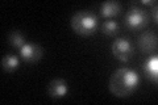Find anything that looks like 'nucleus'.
Returning a JSON list of instances; mask_svg holds the SVG:
<instances>
[{
  "label": "nucleus",
  "instance_id": "6",
  "mask_svg": "<svg viewBox=\"0 0 158 105\" xmlns=\"http://www.w3.org/2000/svg\"><path fill=\"white\" fill-rule=\"evenodd\" d=\"M23 59L28 63H36L42 57V49L36 43H25L20 49Z\"/></svg>",
  "mask_w": 158,
  "mask_h": 105
},
{
  "label": "nucleus",
  "instance_id": "9",
  "mask_svg": "<svg viewBox=\"0 0 158 105\" xmlns=\"http://www.w3.org/2000/svg\"><path fill=\"white\" fill-rule=\"evenodd\" d=\"M121 11V4L118 2H115V0H111V2H104L100 6V13L103 17H113L118 14Z\"/></svg>",
  "mask_w": 158,
  "mask_h": 105
},
{
  "label": "nucleus",
  "instance_id": "3",
  "mask_svg": "<svg viewBox=\"0 0 158 105\" xmlns=\"http://www.w3.org/2000/svg\"><path fill=\"white\" fill-rule=\"evenodd\" d=\"M149 22V16L145 9L140 7H132L125 14V24L129 29L145 28Z\"/></svg>",
  "mask_w": 158,
  "mask_h": 105
},
{
  "label": "nucleus",
  "instance_id": "13",
  "mask_svg": "<svg viewBox=\"0 0 158 105\" xmlns=\"http://www.w3.org/2000/svg\"><path fill=\"white\" fill-rule=\"evenodd\" d=\"M152 14H153V17H154V22H157V6H154V8L152 9Z\"/></svg>",
  "mask_w": 158,
  "mask_h": 105
},
{
  "label": "nucleus",
  "instance_id": "5",
  "mask_svg": "<svg viewBox=\"0 0 158 105\" xmlns=\"http://www.w3.org/2000/svg\"><path fill=\"white\" fill-rule=\"evenodd\" d=\"M157 34L154 32H144L137 39V46L145 54H150L157 49Z\"/></svg>",
  "mask_w": 158,
  "mask_h": 105
},
{
  "label": "nucleus",
  "instance_id": "1",
  "mask_svg": "<svg viewBox=\"0 0 158 105\" xmlns=\"http://www.w3.org/2000/svg\"><path fill=\"white\" fill-rule=\"evenodd\" d=\"M138 86H140V75L132 68L121 67L111 75L108 88L116 97H128L136 91Z\"/></svg>",
  "mask_w": 158,
  "mask_h": 105
},
{
  "label": "nucleus",
  "instance_id": "7",
  "mask_svg": "<svg viewBox=\"0 0 158 105\" xmlns=\"http://www.w3.org/2000/svg\"><path fill=\"white\" fill-rule=\"evenodd\" d=\"M69 91V86L63 79H54L48 86V95L53 99H61L66 96Z\"/></svg>",
  "mask_w": 158,
  "mask_h": 105
},
{
  "label": "nucleus",
  "instance_id": "4",
  "mask_svg": "<svg viewBox=\"0 0 158 105\" xmlns=\"http://www.w3.org/2000/svg\"><path fill=\"white\" fill-rule=\"evenodd\" d=\"M111 50H112L113 55H115L118 61H123V62H128L133 57V54H135L133 45L131 43L129 39H127V38L115 39L111 46Z\"/></svg>",
  "mask_w": 158,
  "mask_h": 105
},
{
  "label": "nucleus",
  "instance_id": "8",
  "mask_svg": "<svg viewBox=\"0 0 158 105\" xmlns=\"http://www.w3.org/2000/svg\"><path fill=\"white\" fill-rule=\"evenodd\" d=\"M142 70L146 75L148 79H150L152 82L157 83V78H158V57L157 55H152L146 59L142 64Z\"/></svg>",
  "mask_w": 158,
  "mask_h": 105
},
{
  "label": "nucleus",
  "instance_id": "12",
  "mask_svg": "<svg viewBox=\"0 0 158 105\" xmlns=\"http://www.w3.org/2000/svg\"><path fill=\"white\" fill-rule=\"evenodd\" d=\"M118 30V24L115 21V20H106L102 25V32L107 34V36H113L116 34Z\"/></svg>",
  "mask_w": 158,
  "mask_h": 105
},
{
  "label": "nucleus",
  "instance_id": "10",
  "mask_svg": "<svg viewBox=\"0 0 158 105\" xmlns=\"http://www.w3.org/2000/svg\"><path fill=\"white\" fill-rule=\"evenodd\" d=\"M19 64H20V62L16 55H6L2 58V67L8 72L15 71V70L19 67Z\"/></svg>",
  "mask_w": 158,
  "mask_h": 105
},
{
  "label": "nucleus",
  "instance_id": "11",
  "mask_svg": "<svg viewBox=\"0 0 158 105\" xmlns=\"http://www.w3.org/2000/svg\"><path fill=\"white\" fill-rule=\"evenodd\" d=\"M9 42H11L12 46L15 47H19V49H21L24 45H25V37H24V34L21 32H19V30H13L11 32V34H9Z\"/></svg>",
  "mask_w": 158,
  "mask_h": 105
},
{
  "label": "nucleus",
  "instance_id": "2",
  "mask_svg": "<svg viewBox=\"0 0 158 105\" xmlns=\"http://www.w3.org/2000/svg\"><path fill=\"white\" fill-rule=\"evenodd\" d=\"M71 28L79 36L87 37L94 34L98 28H99V20L98 17L90 11H78L77 13H74V16L71 17Z\"/></svg>",
  "mask_w": 158,
  "mask_h": 105
}]
</instances>
